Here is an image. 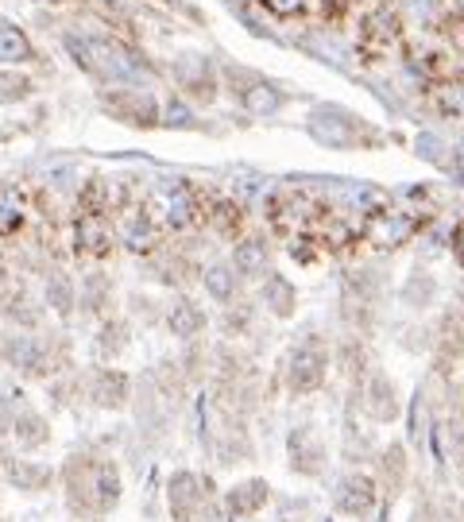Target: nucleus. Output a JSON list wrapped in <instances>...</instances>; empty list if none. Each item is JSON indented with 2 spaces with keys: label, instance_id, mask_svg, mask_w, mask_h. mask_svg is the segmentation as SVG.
Here are the masks:
<instances>
[{
  "label": "nucleus",
  "instance_id": "obj_1",
  "mask_svg": "<svg viewBox=\"0 0 464 522\" xmlns=\"http://www.w3.org/2000/svg\"><path fill=\"white\" fill-rule=\"evenodd\" d=\"M66 51L74 55L78 66H86L93 74H105L113 82H147L144 62L124 51L113 39H101V35H89V39H78V35H66Z\"/></svg>",
  "mask_w": 464,
  "mask_h": 522
},
{
  "label": "nucleus",
  "instance_id": "obj_2",
  "mask_svg": "<svg viewBox=\"0 0 464 522\" xmlns=\"http://www.w3.org/2000/svg\"><path fill=\"white\" fill-rule=\"evenodd\" d=\"M306 128H310V136H314L318 144L348 151V147H356L364 140V128H368V124L356 120L352 113H345V109H337V105H321V109H314Z\"/></svg>",
  "mask_w": 464,
  "mask_h": 522
},
{
  "label": "nucleus",
  "instance_id": "obj_3",
  "mask_svg": "<svg viewBox=\"0 0 464 522\" xmlns=\"http://www.w3.org/2000/svg\"><path fill=\"white\" fill-rule=\"evenodd\" d=\"M333 507H337L341 515H348V519L368 515V511L376 507V484H372L368 476L352 472V476H345V480L337 484V492H333Z\"/></svg>",
  "mask_w": 464,
  "mask_h": 522
},
{
  "label": "nucleus",
  "instance_id": "obj_4",
  "mask_svg": "<svg viewBox=\"0 0 464 522\" xmlns=\"http://www.w3.org/2000/svg\"><path fill=\"white\" fill-rule=\"evenodd\" d=\"M205 488H209V484H202L194 472H178V476L171 480V511H174V519H182V522L194 519L198 503L205 499Z\"/></svg>",
  "mask_w": 464,
  "mask_h": 522
},
{
  "label": "nucleus",
  "instance_id": "obj_5",
  "mask_svg": "<svg viewBox=\"0 0 464 522\" xmlns=\"http://www.w3.org/2000/svg\"><path fill=\"white\" fill-rule=\"evenodd\" d=\"M321 379H325V356L310 345L298 348L290 356V387L294 391H314V387H321Z\"/></svg>",
  "mask_w": 464,
  "mask_h": 522
},
{
  "label": "nucleus",
  "instance_id": "obj_6",
  "mask_svg": "<svg viewBox=\"0 0 464 522\" xmlns=\"http://www.w3.org/2000/svg\"><path fill=\"white\" fill-rule=\"evenodd\" d=\"M174 78H178L182 86H190L194 93H209V86H213V78H209V58L198 55V51L174 55Z\"/></svg>",
  "mask_w": 464,
  "mask_h": 522
},
{
  "label": "nucleus",
  "instance_id": "obj_7",
  "mask_svg": "<svg viewBox=\"0 0 464 522\" xmlns=\"http://www.w3.org/2000/svg\"><path fill=\"white\" fill-rule=\"evenodd\" d=\"M364 406L376 422H391L399 414V403H395V383L387 376H372L368 379V391H364Z\"/></svg>",
  "mask_w": 464,
  "mask_h": 522
},
{
  "label": "nucleus",
  "instance_id": "obj_8",
  "mask_svg": "<svg viewBox=\"0 0 464 522\" xmlns=\"http://www.w3.org/2000/svg\"><path fill=\"white\" fill-rule=\"evenodd\" d=\"M267 507V484L263 480H248V484H236L229 495V511L236 519H252Z\"/></svg>",
  "mask_w": 464,
  "mask_h": 522
},
{
  "label": "nucleus",
  "instance_id": "obj_9",
  "mask_svg": "<svg viewBox=\"0 0 464 522\" xmlns=\"http://www.w3.org/2000/svg\"><path fill=\"white\" fill-rule=\"evenodd\" d=\"M244 109L252 116H275L283 105H287V97H283V89L271 86V82H252V86L244 89Z\"/></svg>",
  "mask_w": 464,
  "mask_h": 522
},
{
  "label": "nucleus",
  "instance_id": "obj_10",
  "mask_svg": "<svg viewBox=\"0 0 464 522\" xmlns=\"http://www.w3.org/2000/svg\"><path fill=\"white\" fill-rule=\"evenodd\" d=\"M171 333L174 337H182V341H190V337H198L205 329V314L194 306V302H186V298H178L171 306Z\"/></svg>",
  "mask_w": 464,
  "mask_h": 522
},
{
  "label": "nucleus",
  "instance_id": "obj_11",
  "mask_svg": "<svg viewBox=\"0 0 464 522\" xmlns=\"http://www.w3.org/2000/svg\"><path fill=\"white\" fill-rule=\"evenodd\" d=\"M410 232H414V221H410L406 213H383V217L372 221V240L383 244V248H387V244H391V248L403 244Z\"/></svg>",
  "mask_w": 464,
  "mask_h": 522
},
{
  "label": "nucleus",
  "instance_id": "obj_12",
  "mask_svg": "<svg viewBox=\"0 0 464 522\" xmlns=\"http://www.w3.org/2000/svg\"><path fill=\"white\" fill-rule=\"evenodd\" d=\"M159 202H163V217H167V225H174V229L190 225V217H194V202H190V194H186L182 186H167V190H159Z\"/></svg>",
  "mask_w": 464,
  "mask_h": 522
},
{
  "label": "nucleus",
  "instance_id": "obj_13",
  "mask_svg": "<svg viewBox=\"0 0 464 522\" xmlns=\"http://www.w3.org/2000/svg\"><path fill=\"white\" fill-rule=\"evenodd\" d=\"M93 399H97V406H124V399H128V379L120 376V372H101L97 376V383H93Z\"/></svg>",
  "mask_w": 464,
  "mask_h": 522
},
{
  "label": "nucleus",
  "instance_id": "obj_14",
  "mask_svg": "<svg viewBox=\"0 0 464 522\" xmlns=\"http://www.w3.org/2000/svg\"><path fill=\"white\" fill-rule=\"evenodd\" d=\"M0 58L4 62H28L31 58L28 35L16 28V24H8V20H0Z\"/></svg>",
  "mask_w": 464,
  "mask_h": 522
},
{
  "label": "nucleus",
  "instance_id": "obj_15",
  "mask_svg": "<svg viewBox=\"0 0 464 522\" xmlns=\"http://www.w3.org/2000/svg\"><path fill=\"white\" fill-rule=\"evenodd\" d=\"M202 283L205 290H209V298L229 302L232 294H236V271H232L229 263H213V267H205Z\"/></svg>",
  "mask_w": 464,
  "mask_h": 522
},
{
  "label": "nucleus",
  "instance_id": "obj_16",
  "mask_svg": "<svg viewBox=\"0 0 464 522\" xmlns=\"http://www.w3.org/2000/svg\"><path fill=\"white\" fill-rule=\"evenodd\" d=\"M8 480H12L16 488H28V492H39V488H47V480H51V472H47L43 464L12 461V464H8Z\"/></svg>",
  "mask_w": 464,
  "mask_h": 522
},
{
  "label": "nucleus",
  "instance_id": "obj_17",
  "mask_svg": "<svg viewBox=\"0 0 464 522\" xmlns=\"http://www.w3.org/2000/svg\"><path fill=\"white\" fill-rule=\"evenodd\" d=\"M236 271H244V275H260L267 271V244L263 240H244V244H236Z\"/></svg>",
  "mask_w": 464,
  "mask_h": 522
},
{
  "label": "nucleus",
  "instance_id": "obj_18",
  "mask_svg": "<svg viewBox=\"0 0 464 522\" xmlns=\"http://www.w3.org/2000/svg\"><path fill=\"white\" fill-rule=\"evenodd\" d=\"M263 302H267L279 318H287L290 310H294V287H290L283 275H271L267 287H263Z\"/></svg>",
  "mask_w": 464,
  "mask_h": 522
},
{
  "label": "nucleus",
  "instance_id": "obj_19",
  "mask_svg": "<svg viewBox=\"0 0 464 522\" xmlns=\"http://www.w3.org/2000/svg\"><path fill=\"white\" fill-rule=\"evenodd\" d=\"M20 221H24V202H20V194H16L12 186H0V232L20 229Z\"/></svg>",
  "mask_w": 464,
  "mask_h": 522
},
{
  "label": "nucleus",
  "instance_id": "obj_20",
  "mask_svg": "<svg viewBox=\"0 0 464 522\" xmlns=\"http://www.w3.org/2000/svg\"><path fill=\"white\" fill-rule=\"evenodd\" d=\"M47 437H51V426H47L39 414H28V418L16 422V441H20L24 449H39Z\"/></svg>",
  "mask_w": 464,
  "mask_h": 522
},
{
  "label": "nucleus",
  "instance_id": "obj_21",
  "mask_svg": "<svg viewBox=\"0 0 464 522\" xmlns=\"http://www.w3.org/2000/svg\"><path fill=\"white\" fill-rule=\"evenodd\" d=\"M151 221H147L144 213H136L128 225H124V244L132 248V252H144V248H151Z\"/></svg>",
  "mask_w": 464,
  "mask_h": 522
},
{
  "label": "nucleus",
  "instance_id": "obj_22",
  "mask_svg": "<svg viewBox=\"0 0 464 522\" xmlns=\"http://www.w3.org/2000/svg\"><path fill=\"white\" fill-rule=\"evenodd\" d=\"M414 151H418L426 163H437V167L449 163V147H445V140H441L437 132H422V136L414 140Z\"/></svg>",
  "mask_w": 464,
  "mask_h": 522
},
{
  "label": "nucleus",
  "instance_id": "obj_23",
  "mask_svg": "<svg viewBox=\"0 0 464 522\" xmlns=\"http://www.w3.org/2000/svg\"><path fill=\"white\" fill-rule=\"evenodd\" d=\"M306 47H310V51H314V55H318V58H325V62H333L337 70H345V66H348V51H345V47H341V43H333V39H325V35H314V39H310Z\"/></svg>",
  "mask_w": 464,
  "mask_h": 522
},
{
  "label": "nucleus",
  "instance_id": "obj_24",
  "mask_svg": "<svg viewBox=\"0 0 464 522\" xmlns=\"http://www.w3.org/2000/svg\"><path fill=\"white\" fill-rule=\"evenodd\" d=\"M8 356H12V364H16V368H35V364H39V345H35V341H31V337H16V341H12V348H8Z\"/></svg>",
  "mask_w": 464,
  "mask_h": 522
},
{
  "label": "nucleus",
  "instance_id": "obj_25",
  "mask_svg": "<svg viewBox=\"0 0 464 522\" xmlns=\"http://www.w3.org/2000/svg\"><path fill=\"white\" fill-rule=\"evenodd\" d=\"M163 124H167V128H194V113L182 105V97H171V101L163 105Z\"/></svg>",
  "mask_w": 464,
  "mask_h": 522
},
{
  "label": "nucleus",
  "instance_id": "obj_26",
  "mask_svg": "<svg viewBox=\"0 0 464 522\" xmlns=\"http://www.w3.org/2000/svg\"><path fill=\"white\" fill-rule=\"evenodd\" d=\"M78 244L86 248V252H105V229L89 217V221H82L78 225Z\"/></svg>",
  "mask_w": 464,
  "mask_h": 522
},
{
  "label": "nucleus",
  "instance_id": "obj_27",
  "mask_svg": "<svg viewBox=\"0 0 464 522\" xmlns=\"http://www.w3.org/2000/svg\"><path fill=\"white\" fill-rule=\"evenodd\" d=\"M47 298L55 302L58 314H66V310H70V302H74V294H70V283H66L62 275H55V279L47 283Z\"/></svg>",
  "mask_w": 464,
  "mask_h": 522
},
{
  "label": "nucleus",
  "instance_id": "obj_28",
  "mask_svg": "<svg viewBox=\"0 0 464 522\" xmlns=\"http://www.w3.org/2000/svg\"><path fill=\"white\" fill-rule=\"evenodd\" d=\"M406 4V12L414 16V20H430L434 16V8H437V0H403Z\"/></svg>",
  "mask_w": 464,
  "mask_h": 522
},
{
  "label": "nucleus",
  "instance_id": "obj_29",
  "mask_svg": "<svg viewBox=\"0 0 464 522\" xmlns=\"http://www.w3.org/2000/svg\"><path fill=\"white\" fill-rule=\"evenodd\" d=\"M263 8L275 12V16H294L302 8V0H263Z\"/></svg>",
  "mask_w": 464,
  "mask_h": 522
},
{
  "label": "nucleus",
  "instance_id": "obj_30",
  "mask_svg": "<svg viewBox=\"0 0 464 522\" xmlns=\"http://www.w3.org/2000/svg\"><path fill=\"white\" fill-rule=\"evenodd\" d=\"M453 244H457V256H461V263H464V225L457 229V240H453Z\"/></svg>",
  "mask_w": 464,
  "mask_h": 522
},
{
  "label": "nucleus",
  "instance_id": "obj_31",
  "mask_svg": "<svg viewBox=\"0 0 464 522\" xmlns=\"http://www.w3.org/2000/svg\"><path fill=\"white\" fill-rule=\"evenodd\" d=\"M93 4H101V8H120V0H93Z\"/></svg>",
  "mask_w": 464,
  "mask_h": 522
},
{
  "label": "nucleus",
  "instance_id": "obj_32",
  "mask_svg": "<svg viewBox=\"0 0 464 522\" xmlns=\"http://www.w3.org/2000/svg\"><path fill=\"white\" fill-rule=\"evenodd\" d=\"M457 182H461V186H464V171H457Z\"/></svg>",
  "mask_w": 464,
  "mask_h": 522
}]
</instances>
